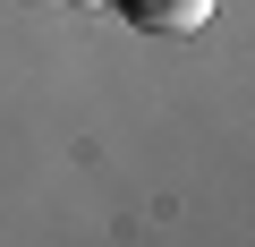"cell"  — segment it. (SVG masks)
<instances>
[{
	"mask_svg": "<svg viewBox=\"0 0 255 247\" xmlns=\"http://www.w3.org/2000/svg\"><path fill=\"white\" fill-rule=\"evenodd\" d=\"M128 17H136L145 34H196L204 17H213V0H119Z\"/></svg>",
	"mask_w": 255,
	"mask_h": 247,
	"instance_id": "6da1fadb",
	"label": "cell"
},
{
	"mask_svg": "<svg viewBox=\"0 0 255 247\" xmlns=\"http://www.w3.org/2000/svg\"><path fill=\"white\" fill-rule=\"evenodd\" d=\"M68 9H102V0H68Z\"/></svg>",
	"mask_w": 255,
	"mask_h": 247,
	"instance_id": "7a4b0ae2",
	"label": "cell"
}]
</instances>
